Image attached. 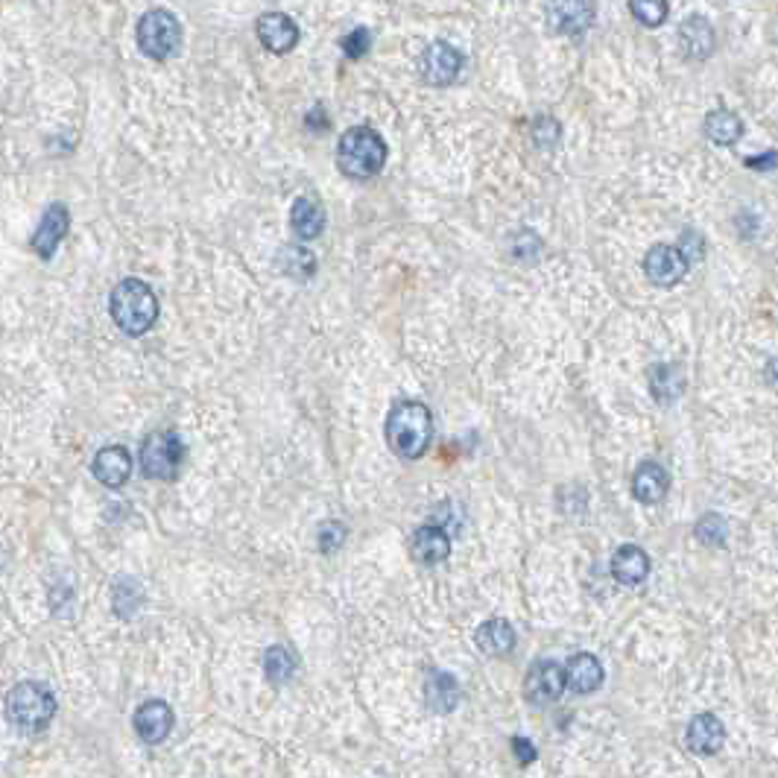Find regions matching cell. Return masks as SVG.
<instances>
[{
    "mask_svg": "<svg viewBox=\"0 0 778 778\" xmlns=\"http://www.w3.org/2000/svg\"><path fill=\"white\" fill-rule=\"evenodd\" d=\"M688 261L685 255L679 252V246H670V243H662V246H653L644 258V273L647 278L656 284V287H676L685 273H688Z\"/></svg>",
    "mask_w": 778,
    "mask_h": 778,
    "instance_id": "ba28073f",
    "label": "cell"
},
{
    "mask_svg": "<svg viewBox=\"0 0 778 778\" xmlns=\"http://www.w3.org/2000/svg\"><path fill=\"white\" fill-rule=\"evenodd\" d=\"M746 167H749V170H776L778 150H773V153H764V156L746 158Z\"/></svg>",
    "mask_w": 778,
    "mask_h": 778,
    "instance_id": "836d02e7",
    "label": "cell"
},
{
    "mask_svg": "<svg viewBox=\"0 0 778 778\" xmlns=\"http://www.w3.org/2000/svg\"><path fill=\"white\" fill-rule=\"evenodd\" d=\"M612 577L623 585H638L650 577V556L638 545H621L612 556Z\"/></svg>",
    "mask_w": 778,
    "mask_h": 778,
    "instance_id": "ffe728a7",
    "label": "cell"
},
{
    "mask_svg": "<svg viewBox=\"0 0 778 778\" xmlns=\"http://www.w3.org/2000/svg\"><path fill=\"white\" fill-rule=\"evenodd\" d=\"M705 135L717 147H732L743 135V123H740L738 115H732L726 109H717V112H711V115L705 117Z\"/></svg>",
    "mask_w": 778,
    "mask_h": 778,
    "instance_id": "d4e9b609",
    "label": "cell"
},
{
    "mask_svg": "<svg viewBox=\"0 0 778 778\" xmlns=\"http://www.w3.org/2000/svg\"><path fill=\"white\" fill-rule=\"evenodd\" d=\"M512 752L521 764H533L536 761V746L527 738H512Z\"/></svg>",
    "mask_w": 778,
    "mask_h": 778,
    "instance_id": "d6a6232c",
    "label": "cell"
},
{
    "mask_svg": "<svg viewBox=\"0 0 778 778\" xmlns=\"http://www.w3.org/2000/svg\"><path fill=\"white\" fill-rule=\"evenodd\" d=\"M290 223H293V232L299 234L302 240H313V237H319L322 229H325V211H322L313 199L302 196V199L293 202Z\"/></svg>",
    "mask_w": 778,
    "mask_h": 778,
    "instance_id": "cb8c5ba5",
    "label": "cell"
},
{
    "mask_svg": "<svg viewBox=\"0 0 778 778\" xmlns=\"http://www.w3.org/2000/svg\"><path fill=\"white\" fill-rule=\"evenodd\" d=\"M337 161L340 170L349 179H372L384 170L387 161V144L381 141V135L369 126H354L337 147Z\"/></svg>",
    "mask_w": 778,
    "mask_h": 778,
    "instance_id": "3957f363",
    "label": "cell"
},
{
    "mask_svg": "<svg viewBox=\"0 0 778 778\" xmlns=\"http://www.w3.org/2000/svg\"><path fill=\"white\" fill-rule=\"evenodd\" d=\"M185 463V445L173 430H156L141 445V468L153 480H176Z\"/></svg>",
    "mask_w": 778,
    "mask_h": 778,
    "instance_id": "8992f818",
    "label": "cell"
},
{
    "mask_svg": "<svg viewBox=\"0 0 778 778\" xmlns=\"http://www.w3.org/2000/svg\"><path fill=\"white\" fill-rule=\"evenodd\" d=\"M410 553L419 565H439L451 556V536L436 524L419 527L410 539Z\"/></svg>",
    "mask_w": 778,
    "mask_h": 778,
    "instance_id": "9a60e30c",
    "label": "cell"
},
{
    "mask_svg": "<svg viewBox=\"0 0 778 778\" xmlns=\"http://www.w3.org/2000/svg\"><path fill=\"white\" fill-rule=\"evenodd\" d=\"M697 539L702 545L711 547H723L726 539H729V521L720 515V512H708L697 521Z\"/></svg>",
    "mask_w": 778,
    "mask_h": 778,
    "instance_id": "83f0119b",
    "label": "cell"
},
{
    "mask_svg": "<svg viewBox=\"0 0 778 778\" xmlns=\"http://www.w3.org/2000/svg\"><path fill=\"white\" fill-rule=\"evenodd\" d=\"M369 44H372L369 30H366V27H357L354 33H349V36L343 39V50H346L349 59H360V56L369 53Z\"/></svg>",
    "mask_w": 778,
    "mask_h": 778,
    "instance_id": "4dcf8cb0",
    "label": "cell"
},
{
    "mask_svg": "<svg viewBox=\"0 0 778 778\" xmlns=\"http://www.w3.org/2000/svg\"><path fill=\"white\" fill-rule=\"evenodd\" d=\"M278 264L281 270L296 278V281H308L313 273H316V258L305 246H284L281 255H278Z\"/></svg>",
    "mask_w": 778,
    "mask_h": 778,
    "instance_id": "484cf974",
    "label": "cell"
},
{
    "mask_svg": "<svg viewBox=\"0 0 778 778\" xmlns=\"http://www.w3.org/2000/svg\"><path fill=\"white\" fill-rule=\"evenodd\" d=\"M685 743L694 755L700 758H708V755H717L726 743V726L720 723L717 714H697L691 723H688V732H685Z\"/></svg>",
    "mask_w": 778,
    "mask_h": 778,
    "instance_id": "8fae6325",
    "label": "cell"
},
{
    "mask_svg": "<svg viewBox=\"0 0 778 778\" xmlns=\"http://www.w3.org/2000/svg\"><path fill=\"white\" fill-rule=\"evenodd\" d=\"M6 717L15 729L36 735L56 717V697L41 682H21L6 697Z\"/></svg>",
    "mask_w": 778,
    "mask_h": 778,
    "instance_id": "277c9868",
    "label": "cell"
},
{
    "mask_svg": "<svg viewBox=\"0 0 778 778\" xmlns=\"http://www.w3.org/2000/svg\"><path fill=\"white\" fill-rule=\"evenodd\" d=\"M515 641H518V635H515L512 623L504 621V618H492V621L480 623L477 632H474V644H477L486 656H492V659L509 656V653L515 650Z\"/></svg>",
    "mask_w": 778,
    "mask_h": 778,
    "instance_id": "ac0fdd59",
    "label": "cell"
},
{
    "mask_svg": "<svg viewBox=\"0 0 778 778\" xmlns=\"http://www.w3.org/2000/svg\"><path fill=\"white\" fill-rule=\"evenodd\" d=\"M667 489H670V474H667V468L659 466V463H641V466L635 468V474H632V495H635V501H641V504L653 506L664 501V495H667Z\"/></svg>",
    "mask_w": 778,
    "mask_h": 778,
    "instance_id": "e0dca14e",
    "label": "cell"
},
{
    "mask_svg": "<svg viewBox=\"0 0 778 778\" xmlns=\"http://www.w3.org/2000/svg\"><path fill=\"white\" fill-rule=\"evenodd\" d=\"M68 226H71V214H68V208L65 205H50L47 211H44V217H41L39 223V232L33 234V249H36V255L39 258H53V252L59 249V243L65 240V234H68Z\"/></svg>",
    "mask_w": 778,
    "mask_h": 778,
    "instance_id": "4fadbf2b",
    "label": "cell"
},
{
    "mask_svg": "<svg viewBox=\"0 0 778 778\" xmlns=\"http://www.w3.org/2000/svg\"><path fill=\"white\" fill-rule=\"evenodd\" d=\"M603 664L591 653H577L565 667V688L574 694H591L603 685Z\"/></svg>",
    "mask_w": 778,
    "mask_h": 778,
    "instance_id": "d6986e66",
    "label": "cell"
},
{
    "mask_svg": "<svg viewBox=\"0 0 778 778\" xmlns=\"http://www.w3.org/2000/svg\"><path fill=\"white\" fill-rule=\"evenodd\" d=\"M764 375H767V384L778 389V357H773V360L767 363V372H764Z\"/></svg>",
    "mask_w": 778,
    "mask_h": 778,
    "instance_id": "e575fe53",
    "label": "cell"
},
{
    "mask_svg": "<svg viewBox=\"0 0 778 778\" xmlns=\"http://www.w3.org/2000/svg\"><path fill=\"white\" fill-rule=\"evenodd\" d=\"M547 21L562 36H580L594 21V0H550Z\"/></svg>",
    "mask_w": 778,
    "mask_h": 778,
    "instance_id": "30bf717a",
    "label": "cell"
},
{
    "mask_svg": "<svg viewBox=\"0 0 778 778\" xmlns=\"http://www.w3.org/2000/svg\"><path fill=\"white\" fill-rule=\"evenodd\" d=\"M463 71V53L448 41H433L422 53V77L430 85H451Z\"/></svg>",
    "mask_w": 778,
    "mask_h": 778,
    "instance_id": "9c48e42d",
    "label": "cell"
},
{
    "mask_svg": "<svg viewBox=\"0 0 778 778\" xmlns=\"http://www.w3.org/2000/svg\"><path fill=\"white\" fill-rule=\"evenodd\" d=\"M679 41H682V53H685V56L705 59V56L714 50V30H711V24H708L705 18L694 15V18H688V21L679 27Z\"/></svg>",
    "mask_w": 778,
    "mask_h": 778,
    "instance_id": "7402d4cb",
    "label": "cell"
},
{
    "mask_svg": "<svg viewBox=\"0 0 778 778\" xmlns=\"http://www.w3.org/2000/svg\"><path fill=\"white\" fill-rule=\"evenodd\" d=\"M433 436V416L422 401H398L387 416V442L401 460H419Z\"/></svg>",
    "mask_w": 778,
    "mask_h": 778,
    "instance_id": "6da1fadb",
    "label": "cell"
},
{
    "mask_svg": "<svg viewBox=\"0 0 778 778\" xmlns=\"http://www.w3.org/2000/svg\"><path fill=\"white\" fill-rule=\"evenodd\" d=\"M132 474V457L123 445H106L97 451L94 457V477L109 486V489H117L129 480Z\"/></svg>",
    "mask_w": 778,
    "mask_h": 778,
    "instance_id": "2e32d148",
    "label": "cell"
},
{
    "mask_svg": "<svg viewBox=\"0 0 778 778\" xmlns=\"http://www.w3.org/2000/svg\"><path fill=\"white\" fill-rule=\"evenodd\" d=\"M679 252L685 255V261L688 264H694V261H700L702 252H705V240H702L700 232H694V229H688V232L682 234V243H679Z\"/></svg>",
    "mask_w": 778,
    "mask_h": 778,
    "instance_id": "1f68e13d",
    "label": "cell"
},
{
    "mask_svg": "<svg viewBox=\"0 0 778 778\" xmlns=\"http://www.w3.org/2000/svg\"><path fill=\"white\" fill-rule=\"evenodd\" d=\"M135 39H138V47H141L144 56L161 62V59H170L179 50V44H182V24L167 9H150L138 21Z\"/></svg>",
    "mask_w": 778,
    "mask_h": 778,
    "instance_id": "5b68a950",
    "label": "cell"
},
{
    "mask_svg": "<svg viewBox=\"0 0 778 778\" xmlns=\"http://www.w3.org/2000/svg\"><path fill=\"white\" fill-rule=\"evenodd\" d=\"M460 685L451 673H442V670H433L425 682V702H428L430 711L436 714H451L457 705H460Z\"/></svg>",
    "mask_w": 778,
    "mask_h": 778,
    "instance_id": "44dd1931",
    "label": "cell"
},
{
    "mask_svg": "<svg viewBox=\"0 0 778 778\" xmlns=\"http://www.w3.org/2000/svg\"><path fill=\"white\" fill-rule=\"evenodd\" d=\"M109 311H112V319L123 334L141 337L156 325L158 299L156 293L150 290V284H144L138 278H123L112 290Z\"/></svg>",
    "mask_w": 778,
    "mask_h": 778,
    "instance_id": "7a4b0ae2",
    "label": "cell"
},
{
    "mask_svg": "<svg viewBox=\"0 0 778 778\" xmlns=\"http://www.w3.org/2000/svg\"><path fill=\"white\" fill-rule=\"evenodd\" d=\"M132 726H135L138 738L144 740V743H150V746H156V743H161V740L170 735V729H173V711H170V705L164 700L144 702V705L135 711Z\"/></svg>",
    "mask_w": 778,
    "mask_h": 778,
    "instance_id": "7c38bea8",
    "label": "cell"
},
{
    "mask_svg": "<svg viewBox=\"0 0 778 778\" xmlns=\"http://www.w3.org/2000/svg\"><path fill=\"white\" fill-rule=\"evenodd\" d=\"M562 694H565V667L542 659V662H536L527 670L524 697H527L530 705L545 708V705H553Z\"/></svg>",
    "mask_w": 778,
    "mask_h": 778,
    "instance_id": "52a82bcc",
    "label": "cell"
},
{
    "mask_svg": "<svg viewBox=\"0 0 778 778\" xmlns=\"http://www.w3.org/2000/svg\"><path fill=\"white\" fill-rule=\"evenodd\" d=\"M264 670H267V679L273 685H284L296 673V659L287 647H270L267 656H264Z\"/></svg>",
    "mask_w": 778,
    "mask_h": 778,
    "instance_id": "4316f807",
    "label": "cell"
},
{
    "mask_svg": "<svg viewBox=\"0 0 778 778\" xmlns=\"http://www.w3.org/2000/svg\"><path fill=\"white\" fill-rule=\"evenodd\" d=\"M346 536H349V530H346L343 521H325L319 527V550L322 553H337L343 547V542H346Z\"/></svg>",
    "mask_w": 778,
    "mask_h": 778,
    "instance_id": "f546056e",
    "label": "cell"
},
{
    "mask_svg": "<svg viewBox=\"0 0 778 778\" xmlns=\"http://www.w3.org/2000/svg\"><path fill=\"white\" fill-rule=\"evenodd\" d=\"M650 389H653V398H656L659 404L679 401V395L685 392V375H682V369L673 366V363L653 366V369H650Z\"/></svg>",
    "mask_w": 778,
    "mask_h": 778,
    "instance_id": "603a6c76",
    "label": "cell"
},
{
    "mask_svg": "<svg viewBox=\"0 0 778 778\" xmlns=\"http://www.w3.org/2000/svg\"><path fill=\"white\" fill-rule=\"evenodd\" d=\"M308 126H311V129H325V126H328V120H325V117H322V112L316 109V112H311V115H308Z\"/></svg>",
    "mask_w": 778,
    "mask_h": 778,
    "instance_id": "d590c367",
    "label": "cell"
},
{
    "mask_svg": "<svg viewBox=\"0 0 778 778\" xmlns=\"http://www.w3.org/2000/svg\"><path fill=\"white\" fill-rule=\"evenodd\" d=\"M258 39L270 53H290L299 41V27L281 12H267L258 18Z\"/></svg>",
    "mask_w": 778,
    "mask_h": 778,
    "instance_id": "5bb4252c",
    "label": "cell"
},
{
    "mask_svg": "<svg viewBox=\"0 0 778 778\" xmlns=\"http://www.w3.org/2000/svg\"><path fill=\"white\" fill-rule=\"evenodd\" d=\"M629 12L644 24V27H662L667 21V0H629Z\"/></svg>",
    "mask_w": 778,
    "mask_h": 778,
    "instance_id": "f1b7e54d",
    "label": "cell"
}]
</instances>
